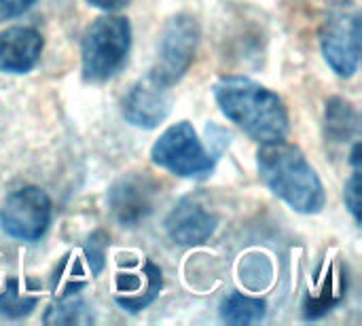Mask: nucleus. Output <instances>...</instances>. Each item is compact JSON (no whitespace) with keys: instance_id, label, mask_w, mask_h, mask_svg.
<instances>
[{"instance_id":"f257e3e1","label":"nucleus","mask_w":362,"mask_h":326,"mask_svg":"<svg viewBox=\"0 0 362 326\" xmlns=\"http://www.w3.org/2000/svg\"><path fill=\"white\" fill-rule=\"evenodd\" d=\"M221 112L255 142L284 140L291 123L278 93L246 76H223L212 87Z\"/></svg>"},{"instance_id":"f03ea898","label":"nucleus","mask_w":362,"mask_h":326,"mask_svg":"<svg viewBox=\"0 0 362 326\" xmlns=\"http://www.w3.org/2000/svg\"><path fill=\"white\" fill-rule=\"evenodd\" d=\"M259 174L269 191L299 214H318L327 204L325 187L299 146L276 140L261 146Z\"/></svg>"},{"instance_id":"7ed1b4c3","label":"nucleus","mask_w":362,"mask_h":326,"mask_svg":"<svg viewBox=\"0 0 362 326\" xmlns=\"http://www.w3.org/2000/svg\"><path fill=\"white\" fill-rule=\"evenodd\" d=\"M132 25L121 15L98 17L81 38V70L87 83L112 78L127 62Z\"/></svg>"},{"instance_id":"20e7f679","label":"nucleus","mask_w":362,"mask_h":326,"mask_svg":"<svg viewBox=\"0 0 362 326\" xmlns=\"http://www.w3.org/2000/svg\"><path fill=\"white\" fill-rule=\"evenodd\" d=\"M320 49L331 70L350 78L361 64V11L350 0L333 4L320 25Z\"/></svg>"},{"instance_id":"39448f33","label":"nucleus","mask_w":362,"mask_h":326,"mask_svg":"<svg viewBox=\"0 0 362 326\" xmlns=\"http://www.w3.org/2000/svg\"><path fill=\"white\" fill-rule=\"evenodd\" d=\"M151 161L180 178L204 180L214 172V157L204 149L189 121L170 125L153 144Z\"/></svg>"},{"instance_id":"423d86ee","label":"nucleus","mask_w":362,"mask_h":326,"mask_svg":"<svg viewBox=\"0 0 362 326\" xmlns=\"http://www.w3.org/2000/svg\"><path fill=\"white\" fill-rule=\"evenodd\" d=\"M202 40V28L193 15H174L159 36L157 59L151 68V76L165 87H174L191 68Z\"/></svg>"},{"instance_id":"0eeeda50","label":"nucleus","mask_w":362,"mask_h":326,"mask_svg":"<svg viewBox=\"0 0 362 326\" xmlns=\"http://www.w3.org/2000/svg\"><path fill=\"white\" fill-rule=\"evenodd\" d=\"M51 225V199L38 187L13 191L0 210V227L6 235L21 242L40 240Z\"/></svg>"},{"instance_id":"6e6552de","label":"nucleus","mask_w":362,"mask_h":326,"mask_svg":"<svg viewBox=\"0 0 362 326\" xmlns=\"http://www.w3.org/2000/svg\"><path fill=\"white\" fill-rule=\"evenodd\" d=\"M159 195V185L146 172L125 174L112 182L108 189V208L112 219L121 227H138L142 221L151 216L155 210V202Z\"/></svg>"},{"instance_id":"1a4fd4ad","label":"nucleus","mask_w":362,"mask_h":326,"mask_svg":"<svg viewBox=\"0 0 362 326\" xmlns=\"http://www.w3.org/2000/svg\"><path fill=\"white\" fill-rule=\"evenodd\" d=\"M121 110L129 125L140 129H155L172 112L170 87L161 85L151 74H146L125 93Z\"/></svg>"},{"instance_id":"9d476101","label":"nucleus","mask_w":362,"mask_h":326,"mask_svg":"<svg viewBox=\"0 0 362 326\" xmlns=\"http://www.w3.org/2000/svg\"><path fill=\"white\" fill-rule=\"evenodd\" d=\"M163 278L161 269L153 261L129 263L125 272L117 276V295L115 301L129 314H138L146 310L161 293Z\"/></svg>"},{"instance_id":"9b49d317","label":"nucleus","mask_w":362,"mask_h":326,"mask_svg":"<svg viewBox=\"0 0 362 326\" xmlns=\"http://www.w3.org/2000/svg\"><path fill=\"white\" fill-rule=\"evenodd\" d=\"M216 225L218 219L210 210H206L197 199L185 197L168 214L165 233L174 244L191 248L208 242L216 231Z\"/></svg>"},{"instance_id":"f8f14e48","label":"nucleus","mask_w":362,"mask_h":326,"mask_svg":"<svg viewBox=\"0 0 362 326\" xmlns=\"http://www.w3.org/2000/svg\"><path fill=\"white\" fill-rule=\"evenodd\" d=\"M45 40L38 30L15 25L0 32V72L25 74L30 72L42 53Z\"/></svg>"},{"instance_id":"ddd939ff","label":"nucleus","mask_w":362,"mask_h":326,"mask_svg":"<svg viewBox=\"0 0 362 326\" xmlns=\"http://www.w3.org/2000/svg\"><path fill=\"white\" fill-rule=\"evenodd\" d=\"M358 129H361V119L354 106L346 102L344 98H331L325 110L327 140L344 144V142L354 140L358 136Z\"/></svg>"},{"instance_id":"4468645a","label":"nucleus","mask_w":362,"mask_h":326,"mask_svg":"<svg viewBox=\"0 0 362 326\" xmlns=\"http://www.w3.org/2000/svg\"><path fill=\"white\" fill-rule=\"evenodd\" d=\"M346 291H348V274L346 276H344V272L335 274V276H333V272H331V276L327 274L325 282L320 286V293L314 297L308 295V299H305V305H303L305 318L316 320V318H322L325 314H329L346 297Z\"/></svg>"},{"instance_id":"2eb2a0df","label":"nucleus","mask_w":362,"mask_h":326,"mask_svg":"<svg viewBox=\"0 0 362 326\" xmlns=\"http://www.w3.org/2000/svg\"><path fill=\"white\" fill-rule=\"evenodd\" d=\"M265 312H267L265 301L248 297V295H242V293L229 295L223 301V305H221V318L227 325L233 326H246L261 322L265 318Z\"/></svg>"},{"instance_id":"dca6fc26","label":"nucleus","mask_w":362,"mask_h":326,"mask_svg":"<svg viewBox=\"0 0 362 326\" xmlns=\"http://www.w3.org/2000/svg\"><path fill=\"white\" fill-rule=\"evenodd\" d=\"M45 325H89L93 322V316L87 308V303L78 297H62L57 299V303L49 305L45 318Z\"/></svg>"},{"instance_id":"f3484780","label":"nucleus","mask_w":362,"mask_h":326,"mask_svg":"<svg viewBox=\"0 0 362 326\" xmlns=\"http://www.w3.org/2000/svg\"><path fill=\"white\" fill-rule=\"evenodd\" d=\"M38 303V295L34 291L21 289V282L11 278L0 293V314L6 318H21L28 316Z\"/></svg>"},{"instance_id":"a211bd4d","label":"nucleus","mask_w":362,"mask_h":326,"mask_svg":"<svg viewBox=\"0 0 362 326\" xmlns=\"http://www.w3.org/2000/svg\"><path fill=\"white\" fill-rule=\"evenodd\" d=\"M87 280H85V272L81 267V261L74 255L64 257V261L59 263V267L55 269L53 276V293L57 299L62 297H72L78 295L85 289Z\"/></svg>"},{"instance_id":"6ab92c4d","label":"nucleus","mask_w":362,"mask_h":326,"mask_svg":"<svg viewBox=\"0 0 362 326\" xmlns=\"http://www.w3.org/2000/svg\"><path fill=\"white\" fill-rule=\"evenodd\" d=\"M108 233L104 229H98L93 231L89 238H87V244H85V259L89 263V269L93 276H100L104 265H106V250H108Z\"/></svg>"},{"instance_id":"aec40b11","label":"nucleus","mask_w":362,"mask_h":326,"mask_svg":"<svg viewBox=\"0 0 362 326\" xmlns=\"http://www.w3.org/2000/svg\"><path fill=\"white\" fill-rule=\"evenodd\" d=\"M361 168H354L350 180L346 182L344 199H346V208L350 210L356 225H361Z\"/></svg>"},{"instance_id":"412c9836","label":"nucleus","mask_w":362,"mask_h":326,"mask_svg":"<svg viewBox=\"0 0 362 326\" xmlns=\"http://www.w3.org/2000/svg\"><path fill=\"white\" fill-rule=\"evenodd\" d=\"M32 4H36V0H0V23L23 15Z\"/></svg>"},{"instance_id":"4be33fe9","label":"nucleus","mask_w":362,"mask_h":326,"mask_svg":"<svg viewBox=\"0 0 362 326\" xmlns=\"http://www.w3.org/2000/svg\"><path fill=\"white\" fill-rule=\"evenodd\" d=\"M91 6H95V8H102V11H106V13H115V11H121V8H125L132 0H87Z\"/></svg>"}]
</instances>
